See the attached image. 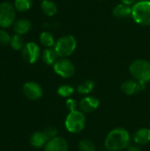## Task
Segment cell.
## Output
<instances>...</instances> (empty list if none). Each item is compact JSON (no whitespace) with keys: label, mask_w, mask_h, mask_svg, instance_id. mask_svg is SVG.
I'll return each mask as SVG.
<instances>
[{"label":"cell","mask_w":150,"mask_h":151,"mask_svg":"<svg viewBox=\"0 0 150 151\" xmlns=\"http://www.w3.org/2000/svg\"><path fill=\"white\" fill-rule=\"evenodd\" d=\"M133 141L138 145H146L150 142L149 128H141L133 134Z\"/></svg>","instance_id":"5bb4252c"},{"label":"cell","mask_w":150,"mask_h":151,"mask_svg":"<svg viewBox=\"0 0 150 151\" xmlns=\"http://www.w3.org/2000/svg\"><path fill=\"white\" fill-rule=\"evenodd\" d=\"M66 107H67V109L70 111H76V107H77V103H76V101L74 100V99H72V98H70V99H68L67 101H66Z\"/></svg>","instance_id":"4316f807"},{"label":"cell","mask_w":150,"mask_h":151,"mask_svg":"<svg viewBox=\"0 0 150 151\" xmlns=\"http://www.w3.org/2000/svg\"><path fill=\"white\" fill-rule=\"evenodd\" d=\"M129 70L133 77L139 82L148 83L150 81V62L144 59H137L132 62Z\"/></svg>","instance_id":"7a4b0ae2"},{"label":"cell","mask_w":150,"mask_h":151,"mask_svg":"<svg viewBox=\"0 0 150 151\" xmlns=\"http://www.w3.org/2000/svg\"><path fill=\"white\" fill-rule=\"evenodd\" d=\"M100 105V101L94 96H86L79 104L80 111L83 113H91L95 111Z\"/></svg>","instance_id":"30bf717a"},{"label":"cell","mask_w":150,"mask_h":151,"mask_svg":"<svg viewBox=\"0 0 150 151\" xmlns=\"http://www.w3.org/2000/svg\"><path fill=\"white\" fill-rule=\"evenodd\" d=\"M132 17L141 26L150 25V1L143 0L133 5Z\"/></svg>","instance_id":"277c9868"},{"label":"cell","mask_w":150,"mask_h":151,"mask_svg":"<svg viewBox=\"0 0 150 151\" xmlns=\"http://www.w3.org/2000/svg\"><path fill=\"white\" fill-rule=\"evenodd\" d=\"M65 125L68 132L72 134L80 133L86 127V118L84 113L77 110L70 111L66 117Z\"/></svg>","instance_id":"5b68a950"},{"label":"cell","mask_w":150,"mask_h":151,"mask_svg":"<svg viewBox=\"0 0 150 151\" xmlns=\"http://www.w3.org/2000/svg\"><path fill=\"white\" fill-rule=\"evenodd\" d=\"M73 92H74L73 87L71 85H67V84L60 86L57 89V94L62 97H68V96H72L73 94Z\"/></svg>","instance_id":"cb8c5ba5"},{"label":"cell","mask_w":150,"mask_h":151,"mask_svg":"<svg viewBox=\"0 0 150 151\" xmlns=\"http://www.w3.org/2000/svg\"><path fill=\"white\" fill-rule=\"evenodd\" d=\"M41 9L42 12L49 17H53L57 12V4L50 0H43L41 4Z\"/></svg>","instance_id":"ac0fdd59"},{"label":"cell","mask_w":150,"mask_h":151,"mask_svg":"<svg viewBox=\"0 0 150 151\" xmlns=\"http://www.w3.org/2000/svg\"><path fill=\"white\" fill-rule=\"evenodd\" d=\"M39 40H40L41 44L46 48H52L53 46H55V43H56L53 35L48 31H44L41 33L39 36Z\"/></svg>","instance_id":"d6986e66"},{"label":"cell","mask_w":150,"mask_h":151,"mask_svg":"<svg viewBox=\"0 0 150 151\" xmlns=\"http://www.w3.org/2000/svg\"><path fill=\"white\" fill-rule=\"evenodd\" d=\"M127 151H141V150L138 146H130L128 147Z\"/></svg>","instance_id":"83f0119b"},{"label":"cell","mask_w":150,"mask_h":151,"mask_svg":"<svg viewBox=\"0 0 150 151\" xmlns=\"http://www.w3.org/2000/svg\"><path fill=\"white\" fill-rule=\"evenodd\" d=\"M145 85L146 84L139 82L136 80L135 81L129 80V81H126L125 82H123V84L121 85V89L125 94L128 96H133V95L139 93L142 89H144Z\"/></svg>","instance_id":"8fae6325"},{"label":"cell","mask_w":150,"mask_h":151,"mask_svg":"<svg viewBox=\"0 0 150 151\" xmlns=\"http://www.w3.org/2000/svg\"><path fill=\"white\" fill-rule=\"evenodd\" d=\"M120 1L122 2V4H125L127 5H132L135 2V0H120Z\"/></svg>","instance_id":"f1b7e54d"},{"label":"cell","mask_w":150,"mask_h":151,"mask_svg":"<svg viewBox=\"0 0 150 151\" xmlns=\"http://www.w3.org/2000/svg\"><path fill=\"white\" fill-rule=\"evenodd\" d=\"M58 58L57 51L52 48H47L42 53V59L48 65H54V64L58 60Z\"/></svg>","instance_id":"9a60e30c"},{"label":"cell","mask_w":150,"mask_h":151,"mask_svg":"<svg viewBox=\"0 0 150 151\" xmlns=\"http://www.w3.org/2000/svg\"><path fill=\"white\" fill-rule=\"evenodd\" d=\"M23 59L28 64H34L41 56V50L38 44L33 42H27L21 50Z\"/></svg>","instance_id":"ba28073f"},{"label":"cell","mask_w":150,"mask_h":151,"mask_svg":"<svg viewBox=\"0 0 150 151\" xmlns=\"http://www.w3.org/2000/svg\"><path fill=\"white\" fill-rule=\"evenodd\" d=\"M94 88H95V82L91 80H88V81H86L83 83L80 84L78 86L77 91L81 95H88V94L91 93Z\"/></svg>","instance_id":"44dd1931"},{"label":"cell","mask_w":150,"mask_h":151,"mask_svg":"<svg viewBox=\"0 0 150 151\" xmlns=\"http://www.w3.org/2000/svg\"><path fill=\"white\" fill-rule=\"evenodd\" d=\"M33 4V0H15L14 7L15 10L20 12L28 11Z\"/></svg>","instance_id":"7402d4cb"},{"label":"cell","mask_w":150,"mask_h":151,"mask_svg":"<svg viewBox=\"0 0 150 151\" xmlns=\"http://www.w3.org/2000/svg\"><path fill=\"white\" fill-rule=\"evenodd\" d=\"M11 35L3 28H0V44L2 45H8L11 42Z\"/></svg>","instance_id":"d4e9b609"},{"label":"cell","mask_w":150,"mask_h":151,"mask_svg":"<svg viewBox=\"0 0 150 151\" xmlns=\"http://www.w3.org/2000/svg\"><path fill=\"white\" fill-rule=\"evenodd\" d=\"M16 18L14 5L9 2L0 3V28L6 29L13 25Z\"/></svg>","instance_id":"8992f818"},{"label":"cell","mask_w":150,"mask_h":151,"mask_svg":"<svg viewBox=\"0 0 150 151\" xmlns=\"http://www.w3.org/2000/svg\"><path fill=\"white\" fill-rule=\"evenodd\" d=\"M48 139L44 134V132H34L30 137V144L34 148H42L46 145L48 142Z\"/></svg>","instance_id":"2e32d148"},{"label":"cell","mask_w":150,"mask_h":151,"mask_svg":"<svg viewBox=\"0 0 150 151\" xmlns=\"http://www.w3.org/2000/svg\"><path fill=\"white\" fill-rule=\"evenodd\" d=\"M12 27H13V31L15 32V34L23 35L27 34L31 30L32 23L27 19H19L15 20Z\"/></svg>","instance_id":"4fadbf2b"},{"label":"cell","mask_w":150,"mask_h":151,"mask_svg":"<svg viewBox=\"0 0 150 151\" xmlns=\"http://www.w3.org/2000/svg\"><path fill=\"white\" fill-rule=\"evenodd\" d=\"M43 132H44V134H45L48 141H50V140L57 137V130L55 127H52L46 128Z\"/></svg>","instance_id":"484cf974"},{"label":"cell","mask_w":150,"mask_h":151,"mask_svg":"<svg viewBox=\"0 0 150 151\" xmlns=\"http://www.w3.org/2000/svg\"><path fill=\"white\" fill-rule=\"evenodd\" d=\"M100 1H101V0H100Z\"/></svg>","instance_id":"4dcf8cb0"},{"label":"cell","mask_w":150,"mask_h":151,"mask_svg":"<svg viewBox=\"0 0 150 151\" xmlns=\"http://www.w3.org/2000/svg\"><path fill=\"white\" fill-rule=\"evenodd\" d=\"M45 151H68L67 142L64 138L57 136L46 143Z\"/></svg>","instance_id":"7c38bea8"},{"label":"cell","mask_w":150,"mask_h":151,"mask_svg":"<svg viewBox=\"0 0 150 151\" xmlns=\"http://www.w3.org/2000/svg\"><path fill=\"white\" fill-rule=\"evenodd\" d=\"M132 12L133 6L122 3L117 4L113 9V14L118 18H127L129 16H132Z\"/></svg>","instance_id":"e0dca14e"},{"label":"cell","mask_w":150,"mask_h":151,"mask_svg":"<svg viewBox=\"0 0 150 151\" xmlns=\"http://www.w3.org/2000/svg\"><path fill=\"white\" fill-rule=\"evenodd\" d=\"M79 149L80 151H96V147L90 140H81L79 143Z\"/></svg>","instance_id":"603a6c76"},{"label":"cell","mask_w":150,"mask_h":151,"mask_svg":"<svg viewBox=\"0 0 150 151\" xmlns=\"http://www.w3.org/2000/svg\"><path fill=\"white\" fill-rule=\"evenodd\" d=\"M25 44H26L25 40L22 35L18 34H14L13 35H11V39L10 42L11 49H13L14 50H20L23 49Z\"/></svg>","instance_id":"ffe728a7"},{"label":"cell","mask_w":150,"mask_h":151,"mask_svg":"<svg viewBox=\"0 0 150 151\" xmlns=\"http://www.w3.org/2000/svg\"><path fill=\"white\" fill-rule=\"evenodd\" d=\"M130 134L125 128H115L109 133L105 139V148L109 151H120L128 148L130 144Z\"/></svg>","instance_id":"6da1fadb"},{"label":"cell","mask_w":150,"mask_h":151,"mask_svg":"<svg viewBox=\"0 0 150 151\" xmlns=\"http://www.w3.org/2000/svg\"><path fill=\"white\" fill-rule=\"evenodd\" d=\"M76 47L77 42L75 37L72 35H66L56 41L54 49L59 58H68L74 52Z\"/></svg>","instance_id":"3957f363"},{"label":"cell","mask_w":150,"mask_h":151,"mask_svg":"<svg viewBox=\"0 0 150 151\" xmlns=\"http://www.w3.org/2000/svg\"><path fill=\"white\" fill-rule=\"evenodd\" d=\"M53 69L57 75L65 79L72 77L75 73V66L73 63L66 58H59L54 64Z\"/></svg>","instance_id":"52a82bcc"},{"label":"cell","mask_w":150,"mask_h":151,"mask_svg":"<svg viewBox=\"0 0 150 151\" xmlns=\"http://www.w3.org/2000/svg\"><path fill=\"white\" fill-rule=\"evenodd\" d=\"M42 1H43V0H42Z\"/></svg>","instance_id":"f546056e"},{"label":"cell","mask_w":150,"mask_h":151,"mask_svg":"<svg viewBox=\"0 0 150 151\" xmlns=\"http://www.w3.org/2000/svg\"><path fill=\"white\" fill-rule=\"evenodd\" d=\"M23 93L25 95V96L27 98H28L29 100H33V101H36L39 100L42 95H43V91L42 88H41V86L34 82V81H27L23 85Z\"/></svg>","instance_id":"9c48e42d"}]
</instances>
